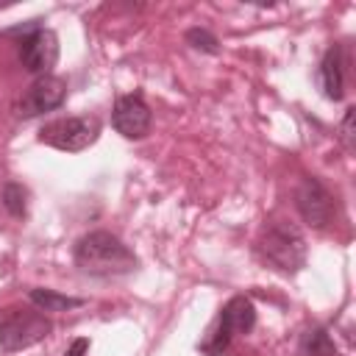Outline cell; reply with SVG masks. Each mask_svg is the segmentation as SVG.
I'll return each mask as SVG.
<instances>
[{"mask_svg":"<svg viewBox=\"0 0 356 356\" xmlns=\"http://www.w3.org/2000/svg\"><path fill=\"white\" fill-rule=\"evenodd\" d=\"M256 325V306L250 298L245 295H234L214 317V323L209 325L206 337L197 342V350L206 356H220L228 350L234 337H245L250 334Z\"/></svg>","mask_w":356,"mask_h":356,"instance_id":"cell-3","label":"cell"},{"mask_svg":"<svg viewBox=\"0 0 356 356\" xmlns=\"http://www.w3.org/2000/svg\"><path fill=\"white\" fill-rule=\"evenodd\" d=\"M298 353L300 356H337V345H334V339L328 337L325 328L312 325V328L303 331L300 345H298Z\"/></svg>","mask_w":356,"mask_h":356,"instance_id":"cell-12","label":"cell"},{"mask_svg":"<svg viewBox=\"0 0 356 356\" xmlns=\"http://www.w3.org/2000/svg\"><path fill=\"white\" fill-rule=\"evenodd\" d=\"M64 100H67V81L53 72L39 75L22 92V97L14 103V114H17V120H33L44 111H56Z\"/></svg>","mask_w":356,"mask_h":356,"instance_id":"cell-6","label":"cell"},{"mask_svg":"<svg viewBox=\"0 0 356 356\" xmlns=\"http://www.w3.org/2000/svg\"><path fill=\"white\" fill-rule=\"evenodd\" d=\"M295 206H298L303 222L312 225V228H317V231H323V228L331 222L334 209H337L334 195H331L328 186H325L320 178H314V175H303V178H300V184H298V189H295Z\"/></svg>","mask_w":356,"mask_h":356,"instance_id":"cell-8","label":"cell"},{"mask_svg":"<svg viewBox=\"0 0 356 356\" xmlns=\"http://www.w3.org/2000/svg\"><path fill=\"white\" fill-rule=\"evenodd\" d=\"M100 136V120L95 114H78V117H58L53 122H44L39 131V142L50 145L64 153H81L89 145H95Z\"/></svg>","mask_w":356,"mask_h":356,"instance_id":"cell-5","label":"cell"},{"mask_svg":"<svg viewBox=\"0 0 356 356\" xmlns=\"http://www.w3.org/2000/svg\"><path fill=\"white\" fill-rule=\"evenodd\" d=\"M72 261L83 275L120 278L139 267L136 253L111 231H89L72 248Z\"/></svg>","mask_w":356,"mask_h":356,"instance_id":"cell-1","label":"cell"},{"mask_svg":"<svg viewBox=\"0 0 356 356\" xmlns=\"http://www.w3.org/2000/svg\"><path fill=\"white\" fill-rule=\"evenodd\" d=\"M184 42H186L192 50L206 53V56H217V53H220V39H217L209 28H200V25L189 28V31L184 33Z\"/></svg>","mask_w":356,"mask_h":356,"instance_id":"cell-14","label":"cell"},{"mask_svg":"<svg viewBox=\"0 0 356 356\" xmlns=\"http://www.w3.org/2000/svg\"><path fill=\"white\" fill-rule=\"evenodd\" d=\"M53 323L39 309H3L0 312V350L14 353L47 339Z\"/></svg>","mask_w":356,"mask_h":356,"instance_id":"cell-4","label":"cell"},{"mask_svg":"<svg viewBox=\"0 0 356 356\" xmlns=\"http://www.w3.org/2000/svg\"><path fill=\"white\" fill-rule=\"evenodd\" d=\"M42 25V19H28V22H22V25H14V28H6L3 31V36H25V33H31V31H36Z\"/></svg>","mask_w":356,"mask_h":356,"instance_id":"cell-16","label":"cell"},{"mask_svg":"<svg viewBox=\"0 0 356 356\" xmlns=\"http://www.w3.org/2000/svg\"><path fill=\"white\" fill-rule=\"evenodd\" d=\"M0 200H3V209L14 217V220H22L28 214V189L17 181H8L0 192Z\"/></svg>","mask_w":356,"mask_h":356,"instance_id":"cell-13","label":"cell"},{"mask_svg":"<svg viewBox=\"0 0 356 356\" xmlns=\"http://www.w3.org/2000/svg\"><path fill=\"white\" fill-rule=\"evenodd\" d=\"M86 353H89V339L86 337H78V339H72V345L67 348L64 356H86Z\"/></svg>","mask_w":356,"mask_h":356,"instance_id":"cell-17","label":"cell"},{"mask_svg":"<svg viewBox=\"0 0 356 356\" xmlns=\"http://www.w3.org/2000/svg\"><path fill=\"white\" fill-rule=\"evenodd\" d=\"M111 125L125 139H145L153 125L150 106L142 100V95H120L111 108Z\"/></svg>","mask_w":356,"mask_h":356,"instance_id":"cell-9","label":"cell"},{"mask_svg":"<svg viewBox=\"0 0 356 356\" xmlns=\"http://www.w3.org/2000/svg\"><path fill=\"white\" fill-rule=\"evenodd\" d=\"M256 253L275 273L295 275L306 267L309 248L298 225H292L289 220H270L256 239Z\"/></svg>","mask_w":356,"mask_h":356,"instance_id":"cell-2","label":"cell"},{"mask_svg":"<svg viewBox=\"0 0 356 356\" xmlns=\"http://www.w3.org/2000/svg\"><path fill=\"white\" fill-rule=\"evenodd\" d=\"M317 86L323 92V97L328 100H342L345 97V53L342 44H331L317 67Z\"/></svg>","mask_w":356,"mask_h":356,"instance_id":"cell-10","label":"cell"},{"mask_svg":"<svg viewBox=\"0 0 356 356\" xmlns=\"http://www.w3.org/2000/svg\"><path fill=\"white\" fill-rule=\"evenodd\" d=\"M28 300L39 312H70V309L83 306V298H72V295H64V292H56V289H47V286L28 289Z\"/></svg>","mask_w":356,"mask_h":356,"instance_id":"cell-11","label":"cell"},{"mask_svg":"<svg viewBox=\"0 0 356 356\" xmlns=\"http://www.w3.org/2000/svg\"><path fill=\"white\" fill-rule=\"evenodd\" d=\"M17 58L25 67V72L31 75H50V70L58 61V36L53 28L39 25L36 31L25 33L17 42Z\"/></svg>","mask_w":356,"mask_h":356,"instance_id":"cell-7","label":"cell"},{"mask_svg":"<svg viewBox=\"0 0 356 356\" xmlns=\"http://www.w3.org/2000/svg\"><path fill=\"white\" fill-rule=\"evenodd\" d=\"M353 114H356V108L348 106L345 108V117H342V125H339V139H342V145L348 150H353Z\"/></svg>","mask_w":356,"mask_h":356,"instance_id":"cell-15","label":"cell"}]
</instances>
